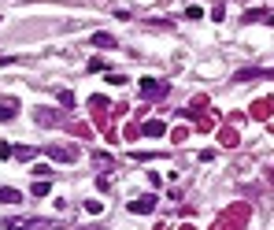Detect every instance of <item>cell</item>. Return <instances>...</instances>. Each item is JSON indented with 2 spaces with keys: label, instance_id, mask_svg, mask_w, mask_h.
<instances>
[{
  "label": "cell",
  "instance_id": "cell-1",
  "mask_svg": "<svg viewBox=\"0 0 274 230\" xmlns=\"http://www.w3.org/2000/svg\"><path fill=\"white\" fill-rule=\"evenodd\" d=\"M45 156H52L56 163H74V160H78V149H74V145H48Z\"/></svg>",
  "mask_w": 274,
  "mask_h": 230
},
{
  "label": "cell",
  "instance_id": "cell-2",
  "mask_svg": "<svg viewBox=\"0 0 274 230\" xmlns=\"http://www.w3.org/2000/svg\"><path fill=\"white\" fill-rule=\"evenodd\" d=\"M152 208H156V197H137V201H130V216H149Z\"/></svg>",
  "mask_w": 274,
  "mask_h": 230
},
{
  "label": "cell",
  "instance_id": "cell-3",
  "mask_svg": "<svg viewBox=\"0 0 274 230\" xmlns=\"http://www.w3.org/2000/svg\"><path fill=\"white\" fill-rule=\"evenodd\" d=\"M163 122H159V119H152V122H144V127H141V134H149V137H163Z\"/></svg>",
  "mask_w": 274,
  "mask_h": 230
},
{
  "label": "cell",
  "instance_id": "cell-4",
  "mask_svg": "<svg viewBox=\"0 0 274 230\" xmlns=\"http://www.w3.org/2000/svg\"><path fill=\"white\" fill-rule=\"evenodd\" d=\"M34 119H37V122H59L63 115H59V112H52V108H37V112H34Z\"/></svg>",
  "mask_w": 274,
  "mask_h": 230
},
{
  "label": "cell",
  "instance_id": "cell-5",
  "mask_svg": "<svg viewBox=\"0 0 274 230\" xmlns=\"http://www.w3.org/2000/svg\"><path fill=\"white\" fill-rule=\"evenodd\" d=\"M19 201H23V193H19V190H8V186L0 190V204H19Z\"/></svg>",
  "mask_w": 274,
  "mask_h": 230
},
{
  "label": "cell",
  "instance_id": "cell-6",
  "mask_svg": "<svg viewBox=\"0 0 274 230\" xmlns=\"http://www.w3.org/2000/svg\"><path fill=\"white\" fill-rule=\"evenodd\" d=\"M19 115V100H11V104H0V122H8Z\"/></svg>",
  "mask_w": 274,
  "mask_h": 230
},
{
  "label": "cell",
  "instance_id": "cell-7",
  "mask_svg": "<svg viewBox=\"0 0 274 230\" xmlns=\"http://www.w3.org/2000/svg\"><path fill=\"white\" fill-rule=\"evenodd\" d=\"M93 45H96V49H115V37H111V34H93Z\"/></svg>",
  "mask_w": 274,
  "mask_h": 230
},
{
  "label": "cell",
  "instance_id": "cell-8",
  "mask_svg": "<svg viewBox=\"0 0 274 230\" xmlns=\"http://www.w3.org/2000/svg\"><path fill=\"white\" fill-rule=\"evenodd\" d=\"M11 156H15V160H34L37 152H34V149H23V145H19V149H11Z\"/></svg>",
  "mask_w": 274,
  "mask_h": 230
},
{
  "label": "cell",
  "instance_id": "cell-9",
  "mask_svg": "<svg viewBox=\"0 0 274 230\" xmlns=\"http://www.w3.org/2000/svg\"><path fill=\"white\" fill-rule=\"evenodd\" d=\"M48 190H52V186H48V178H45V182H37L30 193H34V197H48Z\"/></svg>",
  "mask_w": 274,
  "mask_h": 230
},
{
  "label": "cell",
  "instance_id": "cell-10",
  "mask_svg": "<svg viewBox=\"0 0 274 230\" xmlns=\"http://www.w3.org/2000/svg\"><path fill=\"white\" fill-rule=\"evenodd\" d=\"M141 89H144V93H159V86H156L152 78H144V82H141Z\"/></svg>",
  "mask_w": 274,
  "mask_h": 230
},
{
  "label": "cell",
  "instance_id": "cell-11",
  "mask_svg": "<svg viewBox=\"0 0 274 230\" xmlns=\"http://www.w3.org/2000/svg\"><path fill=\"white\" fill-rule=\"evenodd\" d=\"M59 104L63 108H74V93H59Z\"/></svg>",
  "mask_w": 274,
  "mask_h": 230
},
{
  "label": "cell",
  "instance_id": "cell-12",
  "mask_svg": "<svg viewBox=\"0 0 274 230\" xmlns=\"http://www.w3.org/2000/svg\"><path fill=\"white\" fill-rule=\"evenodd\" d=\"M86 212H93V216H96V212H104V204L100 201H86Z\"/></svg>",
  "mask_w": 274,
  "mask_h": 230
},
{
  "label": "cell",
  "instance_id": "cell-13",
  "mask_svg": "<svg viewBox=\"0 0 274 230\" xmlns=\"http://www.w3.org/2000/svg\"><path fill=\"white\" fill-rule=\"evenodd\" d=\"M0 160H11V145L8 141H0Z\"/></svg>",
  "mask_w": 274,
  "mask_h": 230
},
{
  "label": "cell",
  "instance_id": "cell-14",
  "mask_svg": "<svg viewBox=\"0 0 274 230\" xmlns=\"http://www.w3.org/2000/svg\"><path fill=\"white\" fill-rule=\"evenodd\" d=\"M267 178H270V186H274V167H270V171H267Z\"/></svg>",
  "mask_w": 274,
  "mask_h": 230
}]
</instances>
